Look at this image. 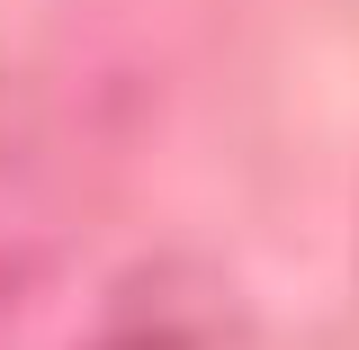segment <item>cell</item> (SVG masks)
Returning a JSON list of instances; mask_svg holds the SVG:
<instances>
[{"label":"cell","instance_id":"cell-1","mask_svg":"<svg viewBox=\"0 0 359 350\" xmlns=\"http://www.w3.org/2000/svg\"><path fill=\"white\" fill-rule=\"evenodd\" d=\"M27 153H36V90L18 72H0V189L27 171Z\"/></svg>","mask_w":359,"mask_h":350},{"label":"cell","instance_id":"cell-2","mask_svg":"<svg viewBox=\"0 0 359 350\" xmlns=\"http://www.w3.org/2000/svg\"><path fill=\"white\" fill-rule=\"evenodd\" d=\"M18 297H27V261H0V323H9Z\"/></svg>","mask_w":359,"mask_h":350}]
</instances>
